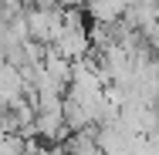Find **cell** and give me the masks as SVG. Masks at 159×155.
<instances>
[{"mask_svg": "<svg viewBox=\"0 0 159 155\" xmlns=\"http://www.w3.org/2000/svg\"><path fill=\"white\" fill-rule=\"evenodd\" d=\"M54 3H58L61 10H78V3H81V0H54Z\"/></svg>", "mask_w": 159, "mask_h": 155, "instance_id": "1", "label": "cell"}, {"mask_svg": "<svg viewBox=\"0 0 159 155\" xmlns=\"http://www.w3.org/2000/svg\"><path fill=\"white\" fill-rule=\"evenodd\" d=\"M156 61H159V54H156Z\"/></svg>", "mask_w": 159, "mask_h": 155, "instance_id": "2", "label": "cell"}]
</instances>
